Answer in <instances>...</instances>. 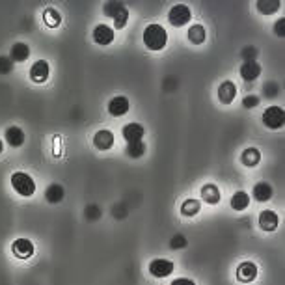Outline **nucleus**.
Wrapping results in <instances>:
<instances>
[{"label":"nucleus","mask_w":285,"mask_h":285,"mask_svg":"<svg viewBox=\"0 0 285 285\" xmlns=\"http://www.w3.org/2000/svg\"><path fill=\"white\" fill-rule=\"evenodd\" d=\"M144 43L149 51H162L168 43V34L162 25H149L144 30Z\"/></svg>","instance_id":"nucleus-1"},{"label":"nucleus","mask_w":285,"mask_h":285,"mask_svg":"<svg viewBox=\"0 0 285 285\" xmlns=\"http://www.w3.org/2000/svg\"><path fill=\"white\" fill-rule=\"evenodd\" d=\"M11 186L19 196H25V198H30L36 192V181L25 172H15L11 175Z\"/></svg>","instance_id":"nucleus-2"},{"label":"nucleus","mask_w":285,"mask_h":285,"mask_svg":"<svg viewBox=\"0 0 285 285\" xmlns=\"http://www.w3.org/2000/svg\"><path fill=\"white\" fill-rule=\"evenodd\" d=\"M190 19H192V11H190L188 6H184V4H175L174 8L170 9V13H168V21L175 28H181L184 25H188Z\"/></svg>","instance_id":"nucleus-3"},{"label":"nucleus","mask_w":285,"mask_h":285,"mask_svg":"<svg viewBox=\"0 0 285 285\" xmlns=\"http://www.w3.org/2000/svg\"><path fill=\"white\" fill-rule=\"evenodd\" d=\"M263 123L267 125L268 129L276 130L282 129L285 125V112L280 106H268L267 110L263 112Z\"/></svg>","instance_id":"nucleus-4"},{"label":"nucleus","mask_w":285,"mask_h":285,"mask_svg":"<svg viewBox=\"0 0 285 285\" xmlns=\"http://www.w3.org/2000/svg\"><path fill=\"white\" fill-rule=\"evenodd\" d=\"M174 272V263L170 259L158 258L149 263V274L155 278H166Z\"/></svg>","instance_id":"nucleus-5"},{"label":"nucleus","mask_w":285,"mask_h":285,"mask_svg":"<svg viewBox=\"0 0 285 285\" xmlns=\"http://www.w3.org/2000/svg\"><path fill=\"white\" fill-rule=\"evenodd\" d=\"M11 252H13L15 258L28 259L34 256V244H32V240L28 239H17L13 240V244H11Z\"/></svg>","instance_id":"nucleus-6"},{"label":"nucleus","mask_w":285,"mask_h":285,"mask_svg":"<svg viewBox=\"0 0 285 285\" xmlns=\"http://www.w3.org/2000/svg\"><path fill=\"white\" fill-rule=\"evenodd\" d=\"M258 278V265L252 263V261H244L240 263L239 268H237V280L242 282V284H250Z\"/></svg>","instance_id":"nucleus-7"},{"label":"nucleus","mask_w":285,"mask_h":285,"mask_svg":"<svg viewBox=\"0 0 285 285\" xmlns=\"http://www.w3.org/2000/svg\"><path fill=\"white\" fill-rule=\"evenodd\" d=\"M129 108H130L129 99L123 97V95H118V97L110 99V103H108V112H110L114 118H121V116H125V114L129 112Z\"/></svg>","instance_id":"nucleus-8"},{"label":"nucleus","mask_w":285,"mask_h":285,"mask_svg":"<svg viewBox=\"0 0 285 285\" xmlns=\"http://www.w3.org/2000/svg\"><path fill=\"white\" fill-rule=\"evenodd\" d=\"M93 41L97 45H110L114 41V30L106 25H97L93 28Z\"/></svg>","instance_id":"nucleus-9"},{"label":"nucleus","mask_w":285,"mask_h":285,"mask_svg":"<svg viewBox=\"0 0 285 285\" xmlns=\"http://www.w3.org/2000/svg\"><path fill=\"white\" fill-rule=\"evenodd\" d=\"M49 73H51L49 64H47L45 60H37L36 64L32 65V69H30V78L37 84H43L49 78Z\"/></svg>","instance_id":"nucleus-10"},{"label":"nucleus","mask_w":285,"mask_h":285,"mask_svg":"<svg viewBox=\"0 0 285 285\" xmlns=\"http://www.w3.org/2000/svg\"><path fill=\"white\" fill-rule=\"evenodd\" d=\"M146 134V129L140 125V123H127L123 127V138L127 140L129 144H134V142H142Z\"/></svg>","instance_id":"nucleus-11"},{"label":"nucleus","mask_w":285,"mask_h":285,"mask_svg":"<svg viewBox=\"0 0 285 285\" xmlns=\"http://www.w3.org/2000/svg\"><path fill=\"white\" fill-rule=\"evenodd\" d=\"M93 144H95V147L99 151H108L114 146V134L108 129L97 130L95 136H93Z\"/></svg>","instance_id":"nucleus-12"},{"label":"nucleus","mask_w":285,"mask_h":285,"mask_svg":"<svg viewBox=\"0 0 285 285\" xmlns=\"http://www.w3.org/2000/svg\"><path fill=\"white\" fill-rule=\"evenodd\" d=\"M237 95V86L231 82V80H226V82L220 84L218 88V99H220L222 104H231L233 99Z\"/></svg>","instance_id":"nucleus-13"},{"label":"nucleus","mask_w":285,"mask_h":285,"mask_svg":"<svg viewBox=\"0 0 285 285\" xmlns=\"http://www.w3.org/2000/svg\"><path fill=\"white\" fill-rule=\"evenodd\" d=\"M280 224V218L274 211H261L259 214V228L263 231H274Z\"/></svg>","instance_id":"nucleus-14"},{"label":"nucleus","mask_w":285,"mask_h":285,"mask_svg":"<svg viewBox=\"0 0 285 285\" xmlns=\"http://www.w3.org/2000/svg\"><path fill=\"white\" fill-rule=\"evenodd\" d=\"M259 75H261V65L254 60V62H244L240 65V77L246 80V82H252L256 80Z\"/></svg>","instance_id":"nucleus-15"},{"label":"nucleus","mask_w":285,"mask_h":285,"mask_svg":"<svg viewBox=\"0 0 285 285\" xmlns=\"http://www.w3.org/2000/svg\"><path fill=\"white\" fill-rule=\"evenodd\" d=\"M202 200L207 203H211V205H216V203L220 202V190H218V186L212 183H207L203 184L202 188Z\"/></svg>","instance_id":"nucleus-16"},{"label":"nucleus","mask_w":285,"mask_h":285,"mask_svg":"<svg viewBox=\"0 0 285 285\" xmlns=\"http://www.w3.org/2000/svg\"><path fill=\"white\" fill-rule=\"evenodd\" d=\"M30 56V49L26 43H15L9 51V60L11 62H25Z\"/></svg>","instance_id":"nucleus-17"},{"label":"nucleus","mask_w":285,"mask_h":285,"mask_svg":"<svg viewBox=\"0 0 285 285\" xmlns=\"http://www.w3.org/2000/svg\"><path fill=\"white\" fill-rule=\"evenodd\" d=\"M6 142L11 147H21L25 144V132L19 127H9L6 129Z\"/></svg>","instance_id":"nucleus-18"},{"label":"nucleus","mask_w":285,"mask_h":285,"mask_svg":"<svg viewBox=\"0 0 285 285\" xmlns=\"http://www.w3.org/2000/svg\"><path fill=\"white\" fill-rule=\"evenodd\" d=\"M45 198L49 203H60L64 200V186L58 183L49 184V188L45 190Z\"/></svg>","instance_id":"nucleus-19"},{"label":"nucleus","mask_w":285,"mask_h":285,"mask_svg":"<svg viewBox=\"0 0 285 285\" xmlns=\"http://www.w3.org/2000/svg\"><path fill=\"white\" fill-rule=\"evenodd\" d=\"M254 198L258 200V202H268L270 198H272V186L265 181H261L254 186Z\"/></svg>","instance_id":"nucleus-20"},{"label":"nucleus","mask_w":285,"mask_h":285,"mask_svg":"<svg viewBox=\"0 0 285 285\" xmlns=\"http://www.w3.org/2000/svg\"><path fill=\"white\" fill-rule=\"evenodd\" d=\"M242 164L248 166V168H254V166L259 164V160H261V153H259V149L256 147H248L244 153H242Z\"/></svg>","instance_id":"nucleus-21"},{"label":"nucleus","mask_w":285,"mask_h":285,"mask_svg":"<svg viewBox=\"0 0 285 285\" xmlns=\"http://www.w3.org/2000/svg\"><path fill=\"white\" fill-rule=\"evenodd\" d=\"M250 205V196L246 192H237L231 198V209L233 211H244Z\"/></svg>","instance_id":"nucleus-22"},{"label":"nucleus","mask_w":285,"mask_h":285,"mask_svg":"<svg viewBox=\"0 0 285 285\" xmlns=\"http://www.w3.org/2000/svg\"><path fill=\"white\" fill-rule=\"evenodd\" d=\"M188 39L192 41L194 45H202L205 41V28L202 25H192V28L188 30Z\"/></svg>","instance_id":"nucleus-23"},{"label":"nucleus","mask_w":285,"mask_h":285,"mask_svg":"<svg viewBox=\"0 0 285 285\" xmlns=\"http://www.w3.org/2000/svg\"><path fill=\"white\" fill-rule=\"evenodd\" d=\"M202 209V203L198 202V200H186V202L181 205V214L183 216H194V214H198Z\"/></svg>","instance_id":"nucleus-24"},{"label":"nucleus","mask_w":285,"mask_h":285,"mask_svg":"<svg viewBox=\"0 0 285 285\" xmlns=\"http://www.w3.org/2000/svg\"><path fill=\"white\" fill-rule=\"evenodd\" d=\"M43 19H45L47 26H51V28L60 26V23H62V17H60L58 9H54V8L45 9V13H43Z\"/></svg>","instance_id":"nucleus-25"},{"label":"nucleus","mask_w":285,"mask_h":285,"mask_svg":"<svg viewBox=\"0 0 285 285\" xmlns=\"http://www.w3.org/2000/svg\"><path fill=\"white\" fill-rule=\"evenodd\" d=\"M258 8H259V11H261L263 15H270V13H274V11L280 9V2H278V0H268V2H265V0H259Z\"/></svg>","instance_id":"nucleus-26"},{"label":"nucleus","mask_w":285,"mask_h":285,"mask_svg":"<svg viewBox=\"0 0 285 285\" xmlns=\"http://www.w3.org/2000/svg\"><path fill=\"white\" fill-rule=\"evenodd\" d=\"M146 153V144L144 142H134V144H127V155L130 158H140Z\"/></svg>","instance_id":"nucleus-27"},{"label":"nucleus","mask_w":285,"mask_h":285,"mask_svg":"<svg viewBox=\"0 0 285 285\" xmlns=\"http://www.w3.org/2000/svg\"><path fill=\"white\" fill-rule=\"evenodd\" d=\"M127 21H129V9L121 8L120 11H118V15L114 17V26L118 28V30H121V28H125Z\"/></svg>","instance_id":"nucleus-28"},{"label":"nucleus","mask_w":285,"mask_h":285,"mask_svg":"<svg viewBox=\"0 0 285 285\" xmlns=\"http://www.w3.org/2000/svg\"><path fill=\"white\" fill-rule=\"evenodd\" d=\"M121 8H125L121 2H106V4H104V15L114 19L116 15H118V11H120Z\"/></svg>","instance_id":"nucleus-29"},{"label":"nucleus","mask_w":285,"mask_h":285,"mask_svg":"<svg viewBox=\"0 0 285 285\" xmlns=\"http://www.w3.org/2000/svg\"><path fill=\"white\" fill-rule=\"evenodd\" d=\"M11 67H13V62H11L9 58H6V56H2V58H0V75L9 73Z\"/></svg>","instance_id":"nucleus-30"},{"label":"nucleus","mask_w":285,"mask_h":285,"mask_svg":"<svg viewBox=\"0 0 285 285\" xmlns=\"http://www.w3.org/2000/svg\"><path fill=\"white\" fill-rule=\"evenodd\" d=\"M242 104H244V108H256L259 104V97L258 95H246Z\"/></svg>","instance_id":"nucleus-31"},{"label":"nucleus","mask_w":285,"mask_h":285,"mask_svg":"<svg viewBox=\"0 0 285 285\" xmlns=\"http://www.w3.org/2000/svg\"><path fill=\"white\" fill-rule=\"evenodd\" d=\"M184 246H186V240L183 239V237H181V235H177V237H174V239H172V248H184Z\"/></svg>","instance_id":"nucleus-32"},{"label":"nucleus","mask_w":285,"mask_h":285,"mask_svg":"<svg viewBox=\"0 0 285 285\" xmlns=\"http://www.w3.org/2000/svg\"><path fill=\"white\" fill-rule=\"evenodd\" d=\"M86 216H88L90 220H97V218H99V209H97L95 205H93V207H88V209H86Z\"/></svg>","instance_id":"nucleus-33"},{"label":"nucleus","mask_w":285,"mask_h":285,"mask_svg":"<svg viewBox=\"0 0 285 285\" xmlns=\"http://www.w3.org/2000/svg\"><path fill=\"white\" fill-rule=\"evenodd\" d=\"M172 285H196L192 280H188V278H175Z\"/></svg>","instance_id":"nucleus-34"},{"label":"nucleus","mask_w":285,"mask_h":285,"mask_svg":"<svg viewBox=\"0 0 285 285\" xmlns=\"http://www.w3.org/2000/svg\"><path fill=\"white\" fill-rule=\"evenodd\" d=\"M284 25H285L284 19H280V21L276 23V34H278L280 37H284Z\"/></svg>","instance_id":"nucleus-35"},{"label":"nucleus","mask_w":285,"mask_h":285,"mask_svg":"<svg viewBox=\"0 0 285 285\" xmlns=\"http://www.w3.org/2000/svg\"><path fill=\"white\" fill-rule=\"evenodd\" d=\"M2 149H4V144H2V140H0V153H2Z\"/></svg>","instance_id":"nucleus-36"}]
</instances>
